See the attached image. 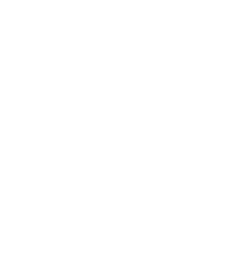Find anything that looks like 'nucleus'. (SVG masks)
<instances>
[]
</instances>
